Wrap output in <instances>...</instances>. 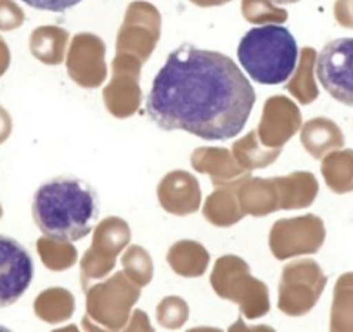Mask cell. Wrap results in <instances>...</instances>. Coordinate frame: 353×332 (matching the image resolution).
<instances>
[{"mask_svg":"<svg viewBox=\"0 0 353 332\" xmlns=\"http://www.w3.org/2000/svg\"><path fill=\"white\" fill-rule=\"evenodd\" d=\"M254 101L253 85L229 56L184 43L152 80L145 113L166 132L229 141L243 132Z\"/></svg>","mask_w":353,"mask_h":332,"instance_id":"1","label":"cell"},{"mask_svg":"<svg viewBox=\"0 0 353 332\" xmlns=\"http://www.w3.org/2000/svg\"><path fill=\"white\" fill-rule=\"evenodd\" d=\"M32 211L43 236L56 242H77L96 227L101 201L88 182L63 175L43 182L37 189Z\"/></svg>","mask_w":353,"mask_h":332,"instance_id":"2","label":"cell"},{"mask_svg":"<svg viewBox=\"0 0 353 332\" xmlns=\"http://www.w3.org/2000/svg\"><path fill=\"white\" fill-rule=\"evenodd\" d=\"M237 57L251 80L261 85H281L296 70L298 43L283 25L254 26L241 39Z\"/></svg>","mask_w":353,"mask_h":332,"instance_id":"3","label":"cell"},{"mask_svg":"<svg viewBox=\"0 0 353 332\" xmlns=\"http://www.w3.org/2000/svg\"><path fill=\"white\" fill-rule=\"evenodd\" d=\"M322 89L345 106H353V39L325 43L315 64Z\"/></svg>","mask_w":353,"mask_h":332,"instance_id":"4","label":"cell"},{"mask_svg":"<svg viewBox=\"0 0 353 332\" xmlns=\"http://www.w3.org/2000/svg\"><path fill=\"white\" fill-rule=\"evenodd\" d=\"M33 279V260L25 246L0 234V308L14 304Z\"/></svg>","mask_w":353,"mask_h":332,"instance_id":"5","label":"cell"},{"mask_svg":"<svg viewBox=\"0 0 353 332\" xmlns=\"http://www.w3.org/2000/svg\"><path fill=\"white\" fill-rule=\"evenodd\" d=\"M23 2L33 9H40V11L64 12L80 4L81 0H23Z\"/></svg>","mask_w":353,"mask_h":332,"instance_id":"6","label":"cell"},{"mask_svg":"<svg viewBox=\"0 0 353 332\" xmlns=\"http://www.w3.org/2000/svg\"><path fill=\"white\" fill-rule=\"evenodd\" d=\"M276 6H288V4H296V2H301V0H270Z\"/></svg>","mask_w":353,"mask_h":332,"instance_id":"7","label":"cell"}]
</instances>
